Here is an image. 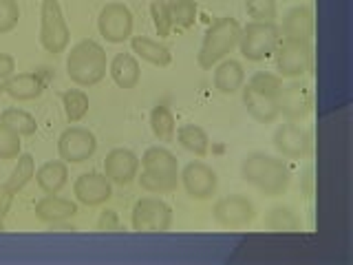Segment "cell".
I'll list each match as a JSON object with an SVG mask.
<instances>
[{"label":"cell","instance_id":"f35d334b","mask_svg":"<svg viewBox=\"0 0 353 265\" xmlns=\"http://www.w3.org/2000/svg\"><path fill=\"white\" fill-rule=\"evenodd\" d=\"M16 73V58L9 53H0V84Z\"/></svg>","mask_w":353,"mask_h":265},{"label":"cell","instance_id":"ba28073f","mask_svg":"<svg viewBox=\"0 0 353 265\" xmlns=\"http://www.w3.org/2000/svg\"><path fill=\"white\" fill-rule=\"evenodd\" d=\"M135 29V16L124 3H108L102 7L97 16V31L106 42L121 44L132 38Z\"/></svg>","mask_w":353,"mask_h":265},{"label":"cell","instance_id":"8992f818","mask_svg":"<svg viewBox=\"0 0 353 265\" xmlns=\"http://www.w3.org/2000/svg\"><path fill=\"white\" fill-rule=\"evenodd\" d=\"M274 55L276 62V73L281 77H296L309 75L314 69V49L312 42H290V40H281Z\"/></svg>","mask_w":353,"mask_h":265},{"label":"cell","instance_id":"484cf974","mask_svg":"<svg viewBox=\"0 0 353 265\" xmlns=\"http://www.w3.org/2000/svg\"><path fill=\"white\" fill-rule=\"evenodd\" d=\"M150 130L159 141H172L176 132V121L168 104H154L150 110Z\"/></svg>","mask_w":353,"mask_h":265},{"label":"cell","instance_id":"277c9868","mask_svg":"<svg viewBox=\"0 0 353 265\" xmlns=\"http://www.w3.org/2000/svg\"><path fill=\"white\" fill-rule=\"evenodd\" d=\"M281 42V29L276 22H259L250 20L245 27H241L239 49L241 55L250 62H263L276 51Z\"/></svg>","mask_w":353,"mask_h":265},{"label":"cell","instance_id":"4dcf8cb0","mask_svg":"<svg viewBox=\"0 0 353 265\" xmlns=\"http://www.w3.org/2000/svg\"><path fill=\"white\" fill-rule=\"evenodd\" d=\"M199 16V7L194 0H170V18L172 29H192Z\"/></svg>","mask_w":353,"mask_h":265},{"label":"cell","instance_id":"4316f807","mask_svg":"<svg viewBox=\"0 0 353 265\" xmlns=\"http://www.w3.org/2000/svg\"><path fill=\"white\" fill-rule=\"evenodd\" d=\"M88 95L82 88H69V91L62 93V108H64V117L69 124H80V121L88 115Z\"/></svg>","mask_w":353,"mask_h":265},{"label":"cell","instance_id":"5bb4252c","mask_svg":"<svg viewBox=\"0 0 353 265\" xmlns=\"http://www.w3.org/2000/svg\"><path fill=\"white\" fill-rule=\"evenodd\" d=\"M73 195L80 204L88 208H97L110 202L113 197V184L104 173H82L73 184Z\"/></svg>","mask_w":353,"mask_h":265},{"label":"cell","instance_id":"9a60e30c","mask_svg":"<svg viewBox=\"0 0 353 265\" xmlns=\"http://www.w3.org/2000/svg\"><path fill=\"white\" fill-rule=\"evenodd\" d=\"M104 175L115 186H130L139 175V157L128 148H113L106 153Z\"/></svg>","mask_w":353,"mask_h":265},{"label":"cell","instance_id":"8fae6325","mask_svg":"<svg viewBox=\"0 0 353 265\" xmlns=\"http://www.w3.org/2000/svg\"><path fill=\"white\" fill-rule=\"evenodd\" d=\"M97 153V137L84 126H69L58 137V155L64 164H84Z\"/></svg>","mask_w":353,"mask_h":265},{"label":"cell","instance_id":"60d3db41","mask_svg":"<svg viewBox=\"0 0 353 265\" xmlns=\"http://www.w3.org/2000/svg\"><path fill=\"white\" fill-rule=\"evenodd\" d=\"M5 230V217H0V232Z\"/></svg>","mask_w":353,"mask_h":265},{"label":"cell","instance_id":"44dd1931","mask_svg":"<svg viewBox=\"0 0 353 265\" xmlns=\"http://www.w3.org/2000/svg\"><path fill=\"white\" fill-rule=\"evenodd\" d=\"M108 75L119 88H135L141 80V66L135 53H117L108 62Z\"/></svg>","mask_w":353,"mask_h":265},{"label":"cell","instance_id":"1f68e13d","mask_svg":"<svg viewBox=\"0 0 353 265\" xmlns=\"http://www.w3.org/2000/svg\"><path fill=\"white\" fill-rule=\"evenodd\" d=\"M137 179L143 190L150 195H168L179 188V177H159V175H150L141 170L137 175Z\"/></svg>","mask_w":353,"mask_h":265},{"label":"cell","instance_id":"ffe728a7","mask_svg":"<svg viewBox=\"0 0 353 265\" xmlns=\"http://www.w3.org/2000/svg\"><path fill=\"white\" fill-rule=\"evenodd\" d=\"M214 88L221 95H236L241 93L243 84H245V69L239 60L225 58L219 64H214Z\"/></svg>","mask_w":353,"mask_h":265},{"label":"cell","instance_id":"836d02e7","mask_svg":"<svg viewBox=\"0 0 353 265\" xmlns=\"http://www.w3.org/2000/svg\"><path fill=\"white\" fill-rule=\"evenodd\" d=\"M252 88H256L259 93H265L270 97H276L279 99L281 91H283V77L279 73H272V71H256L248 82Z\"/></svg>","mask_w":353,"mask_h":265},{"label":"cell","instance_id":"9c48e42d","mask_svg":"<svg viewBox=\"0 0 353 265\" xmlns=\"http://www.w3.org/2000/svg\"><path fill=\"white\" fill-rule=\"evenodd\" d=\"M214 221L225 230H241L248 228L254 219H256V206L245 195H228L216 199L212 208Z\"/></svg>","mask_w":353,"mask_h":265},{"label":"cell","instance_id":"f546056e","mask_svg":"<svg viewBox=\"0 0 353 265\" xmlns=\"http://www.w3.org/2000/svg\"><path fill=\"white\" fill-rule=\"evenodd\" d=\"M301 219L296 217L292 208H272L268 215H265V228L272 232H298L301 230Z\"/></svg>","mask_w":353,"mask_h":265},{"label":"cell","instance_id":"603a6c76","mask_svg":"<svg viewBox=\"0 0 353 265\" xmlns=\"http://www.w3.org/2000/svg\"><path fill=\"white\" fill-rule=\"evenodd\" d=\"M33 179L44 195H60L62 188L69 184V164H64L62 159L44 161Z\"/></svg>","mask_w":353,"mask_h":265},{"label":"cell","instance_id":"6da1fadb","mask_svg":"<svg viewBox=\"0 0 353 265\" xmlns=\"http://www.w3.org/2000/svg\"><path fill=\"white\" fill-rule=\"evenodd\" d=\"M241 177L265 197H283L292 184V173L287 164L268 153L245 155L241 161Z\"/></svg>","mask_w":353,"mask_h":265},{"label":"cell","instance_id":"e575fe53","mask_svg":"<svg viewBox=\"0 0 353 265\" xmlns=\"http://www.w3.org/2000/svg\"><path fill=\"white\" fill-rule=\"evenodd\" d=\"M22 137L9 126L0 124V161H16L22 153Z\"/></svg>","mask_w":353,"mask_h":265},{"label":"cell","instance_id":"3957f363","mask_svg":"<svg viewBox=\"0 0 353 265\" xmlns=\"http://www.w3.org/2000/svg\"><path fill=\"white\" fill-rule=\"evenodd\" d=\"M239 40H241V25L236 18L223 16L214 20L203 36L201 49L196 53V64L201 66L203 71L212 69L214 64L225 60L228 55L239 47Z\"/></svg>","mask_w":353,"mask_h":265},{"label":"cell","instance_id":"8d00e7d4","mask_svg":"<svg viewBox=\"0 0 353 265\" xmlns=\"http://www.w3.org/2000/svg\"><path fill=\"white\" fill-rule=\"evenodd\" d=\"M20 20L18 0H0V36L14 31Z\"/></svg>","mask_w":353,"mask_h":265},{"label":"cell","instance_id":"e0dca14e","mask_svg":"<svg viewBox=\"0 0 353 265\" xmlns=\"http://www.w3.org/2000/svg\"><path fill=\"white\" fill-rule=\"evenodd\" d=\"M314 11L301 5L294 7L292 11H287V16L283 18V27L281 29V40H290V42H312L314 38Z\"/></svg>","mask_w":353,"mask_h":265},{"label":"cell","instance_id":"ab89813d","mask_svg":"<svg viewBox=\"0 0 353 265\" xmlns=\"http://www.w3.org/2000/svg\"><path fill=\"white\" fill-rule=\"evenodd\" d=\"M14 197H16V193L11 190L7 184H0V217L9 215L11 204H14Z\"/></svg>","mask_w":353,"mask_h":265},{"label":"cell","instance_id":"d6986e66","mask_svg":"<svg viewBox=\"0 0 353 265\" xmlns=\"http://www.w3.org/2000/svg\"><path fill=\"white\" fill-rule=\"evenodd\" d=\"M241 97H243V106H245L248 115L256 119L259 124H272V121L281 117L279 115V99L276 97L259 93L256 88H252L250 84H243Z\"/></svg>","mask_w":353,"mask_h":265},{"label":"cell","instance_id":"4fadbf2b","mask_svg":"<svg viewBox=\"0 0 353 265\" xmlns=\"http://www.w3.org/2000/svg\"><path fill=\"white\" fill-rule=\"evenodd\" d=\"M314 110V91L309 84L292 82L283 86L279 95V115H283L287 121H305Z\"/></svg>","mask_w":353,"mask_h":265},{"label":"cell","instance_id":"f1b7e54d","mask_svg":"<svg viewBox=\"0 0 353 265\" xmlns=\"http://www.w3.org/2000/svg\"><path fill=\"white\" fill-rule=\"evenodd\" d=\"M33 177H36V159H33L31 153H20L16 157L14 170H11L7 179V186L18 195L29 181H33Z\"/></svg>","mask_w":353,"mask_h":265},{"label":"cell","instance_id":"ac0fdd59","mask_svg":"<svg viewBox=\"0 0 353 265\" xmlns=\"http://www.w3.org/2000/svg\"><path fill=\"white\" fill-rule=\"evenodd\" d=\"M33 213H36V219L40 224L58 226L77 215V204L58 195H44L42 199H38L36 206H33Z\"/></svg>","mask_w":353,"mask_h":265},{"label":"cell","instance_id":"d4e9b609","mask_svg":"<svg viewBox=\"0 0 353 265\" xmlns=\"http://www.w3.org/2000/svg\"><path fill=\"white\" fill-rule=\"evenodd\" d=\"M174 137H176V141H179L188 153L196 155V157H208V153H210V137H208V132L201 126L183 124V126L176 128Z\"/></svg>","mask_w":353,"mask_h":265},{"label":"cell","instance_id":"d590c367","mask_svg":"<svg viewBox=\"0 0 353 265\" xmlns=\"http://www.w3.org/2000/svg\"><path fill=\"white\" fill-rule=\"evenodd\" d=\"M245 11L252 20L276 22V16H279V5H276V0H245Z\"/></svg>","mask_w":353,"mask_h":265},{"label":"cell","instance_id":"d6a6232c","mask_svg":"<svg viewBox=\"0 0 353 265\" xmlns=\"http://www.w3.org/2000/svg\"><path fill=\"white\" fill-rule=\"evenodd\" d=\"M150 18L154 31L159 38H168L172 33V18H170V0H152L150 3Z\"/></svg>","mask_w":353,"mask_h":265},{"label":"cell","instance_id":"5b68a950","mask_svg":"<svg viewBox=\"0 0 353 265\" xmlns=\"http://www.w3.org/2000/svg\"><path fill=\"white\" fill-rule=\"evenodd\" d=\"M71 40V29L66 25L62 5L58 0H42L40 5V44L51 55L66 51Z\"/></svg>","mask_w":353,"mask_h":265},{"label":"cell","instance_id":"30bf717a","mask_svg":"<svg viewBox=\"0 0 353 265\" xmlns=\"http://www.w3.org/2000/svg\"><path fill=\"white\" fill-rule=\"evenodd\" d=\"M272 144L276 153L287 159H305L314 150L312 130L301 126L298 121H285L274 130Z\"/></svg>","mask_w":353,"mask_h":265},{"label":"cell","instance_id":"7c38bea8","mask_svg":"<svg viewBox=\"0 0 353 265\" xmlns=\"http://www.w3.org/2000/svg\"><path fill=\"white\" fill-rule=\"evenodd\" d=\"M179 184L183 186L185 195L196 202H208L219 190V177L212 166L205 161H190L179 173Z\"/></svg>","mask_w":353,"mask_h":265},{"label":"cell","instance_id":"cb8c5ba5","mask_svg":"<svg viewBox=\"0 0 353 265\" xmlns=\"http://www.w3.org/2000/svg\"><path fill=\"white\" fill-rule=\"evenodd\" d=\"M130 49L137 58H141L143 62H148L152 66H159V69H165V66H170V62H172L170 49L165 47L163 42L152 40L148 36H132Z\"/></svg>","mask_w":353,"mask_h":265},{"label":"cell","instance_id":"83f0119b","mask_svg":"<svg viewBox=\"0 0 353 265\" xmlns=\"http://www.w3.org/2000/svg\"><path fill=\"white\" fill-rule=\"evenodd\" d=\"M0 124L9 126L11 130H16L20 137H33L38 130V121L31 113L22 108H5L3 113H0Z\"/></svg>","mask_w":353,"mask_h":265},{"label":"cell","instance_id":"74e56055","mask_svg":"<svg viewBox=\"0 0 353 265\" xmlns=\"http://www.w3.org/2000/svg\"><path fill=\"white\" fill-rule=\"evenodd\" d=\"M97 230H108V232H113V230H119V217L115 210H102L99 213V219H97V224H95Z\"/></svg>","mask_w":353,"mask_h":265},{"label":"cell","instance_id":"7402d4cb","mask_svg":"<svg viewBox=\"0 0 353 265\" xmlns=\"http://www.w3.org/2000/svg\"><path fill=\"white\" fill-rule=\"evenodd\" d=\"M139 166L143 173L159 175V177H179V159L163 146H152L141 155Z\"/></svg>","mask_w":353,"mask_h":265},{"label":"cell","instance_id":"7a4b0ae2","mask_svg":"<svg viewBox=\"0 0 353 265\" xmlns=\"http://www.w3.org/2000/svg\"><path fill=\"white\" fill-rule=\"evenodd\" d=\"M108 58L106 51L95 40H80L73 44L69 55H66V75L69 80L82 88L95 86L106 77Z\"/></svg>","mask_w":353,"mask_h":265},{"label":"cell","instance_id":"52a82bcc","mask_svg":"<svg viewBox=\"0 0 353 265\" xmlns=\"http://www.w3.org/2000/svg\"><path fill=\"white\" fill-rule=\"evenodd\" d=\"M130 226L137 232H165L172 226V208L157 197H141L132 206Z\"/></svg>","mask_w":353,"mask_h":265},{"label":"cell","instance_id":"2e32d148","mask_svg":"<svg viewBox=\"0 0 353 265\" xmlns=\"http://www.w3.org/2000/svg\"><path fill=\"white\" fill-rule=\"evenodd\" d=\"M44 88H47V80L44 75L38 71H29V73H14L0 84V91L7 93L11 99L16 102H31V99H38Z\"/></svg>","mask_w":353,"mask_h":265}]
</instances>
